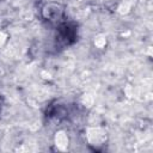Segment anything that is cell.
Returning <instances> with one entry per match:
<instances>
[{"label": "cell", "instance_id": "cell-6", "mask_svg": "<svg viewBox=\"0 0 153 153\" xmlns=\"http://www.w3.org/2000/svg\"><path fill=\"white\" fill-rule=\"evenodd\" d=\"M82 103L85 104V106H91L93 103V97L91 94H85L82 97Z\"/></svg>", "mask_w": 153, "mask_h": 153}, {"label": "cell", "instance_id": "cell-5", "mask_svg": "<svg viewBox=\"0 0 153 153\" xmlns=\"http://www.w3.org/2000/svg\"><path fill=\"white\" fill-rule=\"evenodd\" d=\"M105 44H106V37H105V35L99 33V35H97L94 37V45L97 48H103V47H105Z\"/></svg>", "mask_w": 153, "mask_h": 153}, {"label": "cell", "instance_id": "cell-4", "mask_svg": "<svg viewBox=\"0 0 153 153\" xmlns=\"http://www.w3.org/2000/svg\"><path fill=\"white\" fill-rule=\"evenodd\" d=\"M135 0H123L118 6V13L120 14H127L130 12L131 7L134 6Z\"/></svg>", "mask_w": 153, "mask_h": 153}, {"label": "cell", "instance_id": "cell-2", "mask_svg": "<svg viewBox=\"0 0 153 153\" xmlns=\"http://www.w3.org/2000/svg\"><path fill=\"white\" fill-rule=\"evenodd\" d=\"M62 13V7L56 4H49L43 10V16L48 19H57Z\"/></svg>", "mask_w": 153, "mask_h": 153}, {"label": "cell", "instance_id": "cell-7", "mask_svg": "<svg viewBox=\"0 0 153 153\" xmlns=\"http://www.w3.org/2000/svg\"><path fill=\"white\" fill-rule=\"evenodd\" d=\"M6 39H7V36H6V33H5V32H2V31H0V47L5 44Z\"/></svg>", "mask_w": 153, "mask_h": 153}, {"label": "cell", "instance_id": "cell-1", "mask_svg": "<svg viewBox=\"0 0 153 153\" xmlns=\"http://www.w3.org/2000/svg\"><path fill=\"white\" fill-rule=\"evenodd\" d=\"M87 137L92 145H100L105 140V133L100 128H90L87 130Z\"/></svg>", "mask_w": 153, "mask_h": 153}, {"label": "cell", "instance_id": "cell-3", "mask_svg": "<svg viewBox=\"0 0 153 153\" xmlns=\"http://www.w3.org/2000/svg\"><path fill=\"white\" fill-rule=\"evenodd\" d=\"M55 145L60 148V149H66L68 146V136L65 131L60 130L55 134Z\"/></svg>", "mask_w": 153, "mask_h": 153}]
</instances>
